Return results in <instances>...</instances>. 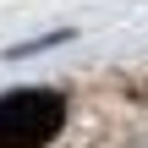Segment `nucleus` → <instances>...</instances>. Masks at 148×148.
<instances>
[{"mask_svg": "<svg viewBox=\"0 0 148 148\" xmlns=\"http://www.w3.org/2000/svg\"><path fill=\"white\" fill-rule=\"evenodd\" d=\"M66 121V99L49 88H16L0 99V148H44Z\"/></svg>", "mask_w": 148, "mask_h": 148, "instance_id": "1", "label": "nucleus"}]
</instances>
